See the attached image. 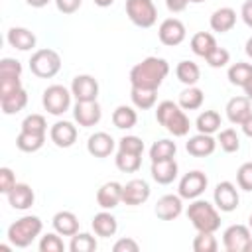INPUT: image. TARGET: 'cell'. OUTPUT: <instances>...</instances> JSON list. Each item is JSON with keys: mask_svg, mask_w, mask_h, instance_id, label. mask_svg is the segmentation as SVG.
I'll list each match as a JSON object with an SVG mask.
<instances>
[{"mask_svg": "<svg viewBox=\"0 0 252 252\" xmlns=\"http://www.w3.org/2000/svg\"><path fill=\"white\" fill-rule=\"evenodd\" d=\"M156 120L173 136H185L189 132V118L173 100H161L158 104Z\"/></svg>", "mask_w": 252, "mask_h": 252, "instance_id": "cell-2", "label": "cell"}, {"mask_svg": "<svg viewBox=\"0 0 252 252\" xmlns=\"http://www.w3.org/2000/svg\"><path fill=\"white\" fill-rule=\"evenodd\" d=\"M136 122H138V114H136V110L130 108L128 104H120V106L114 108V112H112V124H114L116 128L128 130V128L136 126Z\"/></svg>", "mask_w": 252, "mask_h": 252, "instance_id": "cell-28", "label": "cell"}, {"mask_svg": "<svg viewBox=\"0 0 252 252\" xmlns=\"http://www.w3.org/2000/svg\"><path fill=\"white\" fill-rule=\"evenodd\" d=\"M71 94L63 85H51L43 91V96H41V102H43V108L49 112V114H63L69 104H71Z\"/></svg>", "mask_w": 252, "mask_h": 252, "instance_id": "cell-7", "label": "cell"}, {"mask_svg": "<svg viewBox=\"0 0 252 252\" xmlns=\"http://www.w3.org/2000/svg\"><path fill=\"white\" fill-rule=\"evenodd\" d=\"M250 240V228L244 224H230L222 234V242L228 252H246Z\"/></svg>", "mask_w": 252, "mask_h": 252, "instance_id": "cell-8", "label": "cell"}, {"mask_svg": "<svg viewBox=\"0 0 252 252\" xmlns=\"http://www.w3.org/2000/svg\"><path fill=\"white\" fill-rule=\"evenodd\" d=\"M203 98H205L203 91L197 89L195 85H191V87H187V89L179 94V106L185 108V110H197V108L203 104Z\"/></svg>", "mask_w": 252, "mask_h": 252, "instance_id": "cell-35", "label": "cell"}, {"mask_svg": "<svg viewBox=\"0 0 252 252\" xmlns=\"http://www.w3.org/2000/svg\"><path fill=\"white\" fill-rule=\"evenodd\" d=\"M8 43L20 51H30L35 47V35L28 28H10L8 30Z\"/></svg>", "mask_w": 252, "mask_h": 252, "instance_id": "cell-23", "label": "cell"}, {"mask_svg": "<svg viewBox=\"0 0 252 252\" xmlns=\"http://www.w3.org/2000/svg\"><path fill=\"white\" fill-rule=\"evenodd\" d=\"M30 6H33V8H41V6H45L49 0H26Z\"/></svg>", "mask_w": 252, "mask_h": 252, "instance_id": "cell-54", "label": "cell"}, {"mask_svg": "<svg viewBox=\"0 0 252 252\" xmlns=\"http://www.w3.org/2000/svg\"><path fill=\"white\" fill-rule=\"evenodd\" d=\"M53 228L61 236H73L79 232V219L71 211H59L53 215Z\"/></svg>", "mask_w": 252, "mask_h": 252, "instance_id": "cell-22", "label": "cell"}, {"mask_svg": "<svg viewBox=\"0 0 252 252\" xmlns=\"http://www.w3.org/2000/svg\"><path fill=\"white\" fill-rule=\"evenodd\" d=\"M112 250H114V252H138L140 246H138V242H136L134 238H120V240L112 246Z\"/></svg>", "mask_w": 252, "mask_h": 252, "instance_id": "cell-49", "label": "cell"}, {"mask_svg": "<svg viewBox=\"0 0 252 252\" xmlns=\"http://www.w3.org/2000/svg\"><path fill=\"white\" fill-rule=\"evenodd\" d=\"M69 250L71 252H94L96 250V240H94V236H91L87 232H81V234L77 232L71 238Z\"/></svg>", "mask_w": 252, "mask_h": 252, "instance_id": "cell-38", "label": "cell"}, {"mask_svg": "<svg viewBox=\"0 0 252 252\" xmlns=\"http://www.w3.org/2000/svg\"><path fill=\"white\" fill-rule=\"evenodd\" d=\"M41 232V220L35 215H26L22 219H18L16 222L10 224L8 228V238L14 246L18 248H26L33 242V238Z\"/></svg>", "mask_w": 252, "mask_h": 252, "instance_id": "cell-3", "label": "cell"}, {"mask_svg": "<svg viewBox=\"0 0 252 252\" xmlns=\"http://www.w3.org/2000/svg\"><path fill=\"white\" fill-rule=\"evenodd\" d=\"M236 183L244 191H252V161H246L236 171Z\"/></svg>", "mask_w": 252, "mask_h": 252, "instance_id": "cell-43", "label": "cell"}, {"mask_svg": "<svg viewBox=\"0 0 252 252\" xmlns=\"http://www.w3.org/2000/svg\"><path fill=\"white\" fill-rule=\"evenodd\" d=\"M193 250L195 252H215L217 250V238L213 236V232L199 230V234L193 240Z\"/></svg>", "mask_w": 252, "mask_h": 252, "instance_id": "cell-39", "label": "cell"}, {"mask_svg": "<svg viewBox=\"0 0 252 252\" xmlns=\"http://www.w3.org/2000/svg\"><path fill=\"white\" fill-rule=\"evenodd\" d=\"M158 91L156 89H142V87H132V91H130V96H132V102L138 106V108H142V110H148V108H152L154 104H156V98H158V94H156Z\"/></svg>", "mask_w": 252, "mask_h": 252, "instance_id": "cell-34", "label": "cell"}, {"mask_svg": "<svg viewBox=\"0 0 252 252\" xmlns=\"http://www.w3.org/2000/svg\"><path fill=\"white\" fill-rule=\"evenodd\" d=\"M96 6H100V8H106V6H110L114 0H93Z\"/></svg>", "mask_w": 252, "mask_h": 252, "instance_id": "cell-55", "label": "cell"}, {"mask_svg": "<svg viewBox=\"0 0 252 252\" xmlns=\"http://www.w3.org/2000/svg\"><path fill=\"white\" fill-rule=\"evenodd\" d=\"M240 16H242V20H244V24H246L248 28H252V0H246V2L242 4V10H240Z\"/></svg>", "mask_w": 252, "mask_h": 252, "instance_id": "cell-52", "label": "cell"}, {"mask_svg": "<svg viewBox=\"0 0 252 252\" xmlns=\"http://www.w3.org/2000/svg\"><path fill=\"white\" fill-rule=\"evenodd\" d=\"M197 130L203 134H213L220 128V114L217 110H205L197 116Z\"/></svg>", "mask_w": 252, "mask_h": 252, "instance_id": "cell-36", "label": "cell"}, {"mask_svg": "<svg viewBox=\"0 0 252 252\" xmlns=\"http://www.w3.org/2000/svg\"><path fill=\"white\" fill-rule=\"evenodd\" d=\"M244 49H246V55L252 59V37H248V41H246V47H244Z\"/></svg>", "mask_w": 252, "mask_h": 252, "instance_id": "cell-56", "label": "cell"}, {"mask_svg": "<svg viewBox=\"0 0 252 252\" xmlns=\"http://www.w3.org/2000/svg\"><path fill=\"white\" fill-rule=\"evenodd\" d=\"M0 252H10V248L6 244H0Z\"/></svg>", "mask_w": 252, "mask_h": 252, "instance_id": "cell-58", "label": "cell"}, {"mask_svg": "<svg viewBox=\"0 0 252 252\" xmlns=\"http://www.w3.org/2000/svg\"><path fill=\"white\" fill-rule=\"evenodd\" d=\"M191 2H203V0H191Z\"/></svg>", "mask_w": 252, "mask_h": 252, "instance_id": "cell-61", "label": "cell"}, {"mask_svg": "<svg viewBox=\"0 0 252 252\" xmlns=\"http://www.w3.org/2000/svg\"><path fill=\"white\" fill-rule=\"evenodd\" d=\"M158 35H159V41L167 47H173V45H179L183 39H185V26L181 20L177 18H167L159 24V30H158Z\"/></svg>", "mask_w": 252, "mask_h": 252, "instance_id": "cell-10", "label": "cell"}, {"mask_svg": "<svg viewBox=\"0 0 252 252\" xmlns=\"http://www.w3.org/2000/svg\"><path fill=\"white\" fill-rule=\"evenodd\" d=\"M175 152H177L175 142L163 138V140H158V142L152 144V148H150V158H152V161L173 159V158H175Z\"/></svg>", "mask_w": 252, "mask_h": 252, "instance_id": "cell-31", "label": "cell"}, {"mask_svg": "<svg viewBox=\"0 0 252 252\" xmlns=\"http://www.w3.org/2000/svg\"><path fill=\"white\" fill-rule=\"evenodd\" d=\"M22 130L26 132H33V134H45L47 130V122L41 114H30L22 120Z\"/></svg>", "mask_w": 252, "mask_h": 252, "instance_id": "cell-41", "label": "cell"}, {"mask_svg": "<svg viewBox=\"0 0 252 252\" xmlns=\"http://www.w3.org/2000/svg\"><path fill=\"white\" fill-rule=\"evenodd\" d=\"M126 14L138 28H152L158 20V10L152 0H126Z\"/></svg>", "mask_w": 252, "mask_h": 252, "instance_id": "cell-6", "label": "cell"}, {"mask_svg": "<svg viewBox=\"0 0 252 252\" xmlns=\"http://www.w3.org/2000/svg\"><path fill=\"white\" fill-rule=\"evenodd\" d=\"M175 75H177V79H179L183 85L191 87V85H195V83L199 81L201 71H199V65H197V63L185 59V61H179V63H177V67H175Z\"/></svg>", "mask_w": 252, "mask_h": 252, "instance_id": "cell-29", "label": "cell"}, {"mask_svg": "<svg viewBox=\"0 0 252 252\" xmlns=\"http://www.w3.org/2000/svg\"><path fill=\"white\" fill-rule=\"evenodd\" d=\"M250 79H252V65H250V63L238 61V63L230 65V69H228V81H230L232 85L244 89V87L250 83Z\"/></svg>", "mask_w": 252, "mask_h": 252, "instance_id": "cell-32", "label": "cell"}, {"mask_svg": "<svg viewBox=\"0 0 252 252\" xmlns=\"http://www.w3.org/2000/svg\"><path fill=\"white\" fill-rule=\"evenodd\" d=\"M116 228H118V222H116V219L110 213L100 211V213H96L93 217V230H94L96 236H102V238L114 236Z\"/></svg>", "mask_w": 252, "mask_h": 252, "instance_id": "cell-26", "label": "cell"}, {"mask_svg": "<svg viewBox=\"0 0 252 252\" xmlns=\"http://www.w3.org/2000/svg\"><path fill=\"white\" fill-rule=\"evenodd\" d=\"M122 201V185L118 181H106L96 191V203L102 209H114Z\"/></svg>", "mask_w": 252, "mask_h": 252, "instance_id": "cell-19", "label": "cell"}, {"mask_svg": "<svg viewBox=\"0 0 252 252\" xmlns=\"http://www.w3.org/2000/svg\"><path fill=\"white\" fill-rule=\"evenodd\" d=\"M150 197V185L144 179H132L126 185H122V203L126 205H142Z\"/></svg>", "mask_w": 252, "mask_h": 252, "instance_id": "cell-14", "label": "cell"}, {"mask_svg": "<svg viewBox=\"0 0 252 252\" xmlns=\"http://www.w3.org/2000/svg\"><path fill=\"white\" fill-rule=\"evenodd\" d=\"M22 75V63L12 57H4L0 61V77H20Z\"/></svg>", "mask_w": 252, "mask_h": 252, "instance_id": "cell-44", "label": "cell"}, {"mask_svg": "<svg viewBox=\"0 0 252 252\" xmlns=\"http://www.w3.org/2000/svg\"><path fill=\"white\" fill-rule=\"evenodd\" d=\"M100 114H102V110L96 100H77L75 110H73L75 120L79 122V126H85V128L98 124Z\"/></svg>", "mask_w": 252, "mask_h": 252, "instance_id": "cell-11", "label": "cell"}, {"mask_svg": "<svg viewBox=\"0 0 252 252\" xmlns=\"http://www.w3.org/2000/svg\"><path fill=\"white\" fill-rule=\"evenodd\" d=\"M87 150L91 156L94 158H106L112 154L114 150V140L110 134L106 132H94L89 136V142H87Z\"/></svg>", "mask_w": 252, "mask_h": 252, "instance_id": "cell-20", "label": "cell"}, {"mask_svg": "<svg viewBox=\"0 0 252 252\" xmlns=\"http://www.w3.org/2000/svg\"><path fill=\"white\" fill-rule=\"evenodd\" d=\"M205 59H207V63H209L211 67H224V65L228 63V59H230V53H228L224 47H219V45H217Z\"/></svg>", "mask_w": 252, "mask_h": 252, "instance_id": "cell-47", "label": "cell"}, {"mask_svg": "<svg viewBox=\"0 0 252 252\" xmlns=\"http://www.w3.org/2000/svg\"><path fill=\"white\" fill-rule=\"evenodd\" d=\"M242 126V130H244V134L248 136V138H252V112H250V116L240 124Z\"/></svg>", "mask_w": 252, "mask_h": 252, "instance_id": "cell-53", "label": "cell"}, {"mask_svg": "<svg viewBox=\"0 0 252 252\" xmlns=\"http://www.w3.org/2000/svg\"><path fill=\"white\" fill-rule=\"evenodd\" d=\"M183 203H181V195H163L158 199L156 203V215L161 220H173L181 215Z\"/></svg>", "mask_w": 252, "mask_h": 252, "instance_id": "cell-17", "label": "cell"}, {"mask_svg": "<svg viewBox=\"0 0 252 252\" xmlns=\"http://www.w3.org/2000/svg\"><path fill=\"white\" fill-rule=\"evenodd\" d=\"M49 138L59 148H71L75 144V140H77V128L67 120H59V122H55L51 126Z\"/></svg>", "mask_w": 252, "mask_h": 252, "instance_id": "cell-15", "label": "cell"}, {"mask_svg": "<svg viewBox=\"0 0 252 252\" xmlns=\"http://www.w3.org/2000/svg\"><path fill=\"white\" fill-rule=\"evenodd\" d=\"M244 93H246V96H248V98L252 100V79H250V83H248V85L244 87Z\"/></svg>", "mask_w": 252, "mask_h": 252, "instance_id": "cell-57", "label": "cell"}, {"mask_svg": "<svg viewBox=\"0 0 252 252\" xmlns=\"http://www.w3.org/2000/svg\"><path fill=\"white\" fill-rule=\"evenodd\" d=\"M248 224H250V228H252V215H250V219H248Z\"/></svg>", "mask_w": 252, "mask_h": 252, "instance_id": "cell-60", "label": "cell"}, {"mask_svg": "<svg viewBox=\"0 0 252 252\" xmlns=\"http://www.w3.org/2000/svg\"><path fill=\"white\" fill-rule=\"evenodd\" d=\"M142 154H130V152H122L118 150L116 154V167L124 173H134L140 169V163H142Z\"/></svg>", "mask_w": 252, "mask_h": 252, "instance_id": "cell-37", "label": "cell"}, {"mask_svg": "<svg viewBox=\"0 0 252 252\" xmlns=\"http://www.w3.org/2000/svg\"><path fill=\"white\" fill-rule=\"evenodd\" d=\"M252 100L246 96V94H240V96H232L228 102H226V116L232 124H242L250 112H252Z\"/></svg>", "mask_w": 252, "mask_h": 252, "instance_id": "cell-16", "label": "cell"}, {"mask_svg": "<svg viewBox=\"0 0 252 252\" xmlns=\"http://www.w3.org/2000/svg\"><path fill=\"white\" fill-rule=\"evenodd\" d=\"M6 197H8V203L12 205V209H18V211L30 209L33 205V201H35L33 189L28 183H16Z\"/></svg>", "mask_w": 252, "mask_h": 252, "instance_id": "cell-18", "label": "cell"}, {"mask_svg": "<svg viewBox=\"0 0 252 252\" xmlns=\"http://www.w3.org/2000/svg\"><path fill=\"white\" fill-rule=\"evenodd\" d=\"M207 175L199 169H193L185 173L179 181V195L183 199H197L205 189H207Z\"/></svg>", "mask_w": 252, "mask_h": 252, "instance_id": "cell-9", "label": "cell"}, {"mask_svg": "<svg viewBox=\"0 0 252 252\" xmlns=\"http://www.w3.org/2000/svg\"><path fill=\"white\" fill-rule=\"evenodd\" d=\"M215 205L220 209V211H224V213H230V211H234L236 207H238V191H236V187L230 183V181H220V183H217V187H215Z\"/></svg>", "mask_w": 252, "mask_h": 252, "instance_id": "cell-12", "label": "cell"}, {"mask_svg": "<svg viewBox=\"0 0 252 252\" xmlns=\"http://www.w3.org/2000/svg\"><path fill=\"white\" fill-rule=\"evenodd\" d=\"M20 89H24L20 77H0V98H4L8 94H14Z\"/></svg>", "mask_w": 252, "mask_h": 252, "instance_id": "cell-45", "label": "cell"}, {"mask_svg": "<svg viewBox=\"0 0 252 252\" xmlns=\"http://www.w3.org/2000/svg\"><path fill=\"white\" fill-rule=\"evenodd\" d=\"M219 142H220V148H222L224 152H228V154L238 152V148H240L238 134H236V130H232V128H224V130H220V134H219Z\"/></svg>", "mask_w": 252, "mask_h": 252, "instance_id": "cell-40", "label": "cell"}, {"mask_svg": "<svg viewBox=\"0 0 252 252\" xmlns=\"http://www.w3.org/2000/svg\"><path fill=\"white\" fill-rule=\"evenodd\" d=\"M169 73V65L161 57H146L144 61L136 63L130 69V83L132 87H142V89H156L163 83V79Z\"/></svg>", "mask_w": 252, "mask_h": 252, "instance_id": "cell-1", "label": "cell"}, {"mask_svg": "<svg viewBox=\"0 0 252 252\" xmlns=\"http://www.w3.org/2000/svg\"><path fill=\"white\" fill-rule=\"evenodd\" d=\"M28 104V93L24 89H20L14 94H8L4 98H0V108L4 114H16L20 110H24V106Z\"/></svg>", "mask_w": 252, "mask_h": 252, "instance_id": "cell-30", "label": "cell"}, {"mask_svg": "<svg viewBox=\"0 0 252 252\" xmlns=\"http://www.w3.org/2000/svg\"><path fill=\"white\" fill-rule=\"evenodd\" d=\"M45 142V134H33V132H26L22 130L16 138V146L22 150V152H37Z\"/></svg>", "mask_w": 252, "mask_h": 252, "instance_id": "cell-33", "label": "cell"}, {"mask_svg": "<svg viewBox=\"0 0 252 252\" xmlns=\"http://www.w3.org/2000/svg\"><path fill=\"white\" fill-rule=\"evenodd\" d=\"M215 146H217V142L213 140V136H211V134H203V132H199L197 136H191L189 142L185 144L187 152H189L191 156H195V158L211 156V154L215 152Z\"/></svg>", "mask_w": 252, "mask_h": 252, "instance_id": "cell-21", "label": "cell"}, {"mask_svg": "<svg viewBox=\"0 0 252 252\" xmlns=\"http://www.w3.org/2000/svg\"><path fill=\"white\" fill-rule=\"evenodd\" d=\"M217 47V39L213 33L209 32H197L193 37H191V49L195 55L199 57H207L213 49Z\"/></svg>", "mask_w": 252, "mask_h": 252, "instance_id": "cell-27", "label": "cell"}, {"mask_svg": "<svg viewBox=\"0 0 252 252\" xmlns=\"http://www.w3.org/2000/svg\"><path fill=\"white\" fill-rule=\"evenodd\" d=\"M189 2H191V0H165V6H167L169 12L179 14V12H183V10L187 8Z\"/></svg>", "mask_w": 252, "mask_h": 252, "instance_id": "cell-51", "label": "cell"}, {"mask_svg": "<svg viewBox=\"0 0 252 252\" xmlns=\"http://www.w3.org/2000/svg\"><path fill=\"white\" fill-rule=\"evenodd\" d=\"M39 250H41V252H63V250H65V244H63V240H61L57 234L47 232V234L41 236V240H39Z\"/></svg>", "mask_w": 252, "mask_h": 252, "instance_id": "cell-42", "label": "cell"}, {"mask_svg": "<svg viewBox=\"0 0 252 252\" xmlns=\"http://www.w3.org/2000/svg\"><path fill=\"white\" fill-rule=\"evenodd\" d=\"M246 252H252V240H250V244H248V248H246Z\"/></svg>", "mask_w": 252, "mask_h": 252, "instance_id": "cell-59", "label": "cell"}, {"mask_svg": "<svg viewBox=\"0 0 252 252\" xmlns=\"http://www.w3.org/2000/svg\"><path fill=\"white\" fill-rule=\"evenodd\" d=\"M71 93L77 100H96L98 83L93 75H77L71 83Z\"/></svg>", "mask_w": 252, "mask_h": 252, "instance_id": "cell-13", "label": "cell"}, {"mask_svg": "<svg viewBox=\"0 0 252 252\" xmlns=\"http://www.w3.org/2000/svg\"><path fill=\"white\" fill-rule=\"evenodd\" d=\"M118 150L122 152H130V154H142L144 152V142L138 136H124L118 142Z\"/></svg>", "mask_w": 252, "mask_h": 252, "instance_id": "cell-46", "label": "cell"}, {"mask_svg": "<svg viewBox=\"0 0 252 252\" xmlns=\"http://www.w3.org/2000/svg\"><path fill=\"white\" fill-rule=\"evenodd\" d=\"M152 177L161 183L167 185L177 177V161L175 159H161V161H152Z\"/></svg>", "mask_w": 252, "mask_h": 252, "instance_id": "cell-24", "label": "cell"}, {"mask_svg": "<svg viewBox=\"0 0 252 252\" xmlns=\"http://www.w3.org/2000/svg\"><path fill=\"white\" fill-rule=\"evenodd\" d=\"M83 0H55V6L61 14H75L81 8Z\"/></svg>", "mask_w": 252, "mask_h": 252, "instance_id": "cell-50", "label": "cell"}, {"mask_svg": "<svg viewBox=\"0 0 252 252\" xmlns=\"http://www.w3.org/2000/svg\"><path fill=\"white\" fill-rule=\"evenodd\" d=\"M187 219L191 220V224L197 230L215 232L220 226V217H219L217 209L207 201H193L187 209Z\"/></svg>", "mask_w": 252, "mask_h": 252, "instance_id": "cell-4", "label": "cell"}, {"mask_svg": "<svg viewBox=\"0 0 252 252\" xmlns=\"http://www.w3.org/2000/svg\"><path fill=\"white\" fill-rule=\"evenodd\" d=\"M234 24H236V12L232 8H219L211 16V30L213 32H219V33L230 32L234 28Z\"/></svg>", "mask_w": 252, "mask_h": 252, "instance_id": "cell-25", "label": "cell"}, {"mask_svg": "<svg viewBox=\"0 0 252 252\" xmlns=\"http://www.w3.org/2000/svg\"><path fill=\"white\" fill-rule=\"evenodd\" d=\"M30 69L39 79H51L61 69V57H59V53L55 49H49V47L37 49L30 57Z\"/></svg>", "mask_w": 252, "mask_h": 252, "instance_id": "cell-5", "label": "cell"}, {"mask_svg": "<svg viewBox=\"0 0 252 252\" xmlns=\"http://www.w3.org/2000/svg\"><path fill=\"white\" fill-rule=\"evenodd\" d=\"M16 185V177L10 167H0V193H10L12 187Z\"/></svg>", "mask_w": 252, "mask_h": 252, "instance_id": "cell-48", "label": "cell"}]
</instances>
